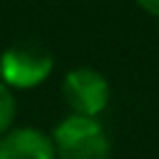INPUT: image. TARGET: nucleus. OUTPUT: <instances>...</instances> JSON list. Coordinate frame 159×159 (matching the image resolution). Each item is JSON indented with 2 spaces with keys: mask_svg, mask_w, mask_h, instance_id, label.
Returning <instances> with one entry per match:
<instances>
[{
  "mask_svg": "<svg viewBox=\"0 0 159 159\" xmlns=\"http://www.w3.org/2000/svg\"><path fill=\"white\" fill-rule=\"evenodd\" d=\"M0 159H56V150L45 131L19 126L0 138Z\"/></svg>",
  "mask_w": 159,
  "mask_h": 159,
  "instance_id": "nucleus-4",
  "label": "nucleus"
},
{
  "mask_svg": "<svg viewBox=\"0 0 159 159\" xmlns=\"http://www.w3.org/2000/svg\"><path fill=\"white\" fill-rule=\"evenodd\" d=\"M136 2H138V7H143L148 14H152V16L159 19V0H136Z\"/></svg>",
  "mask_w": 159,
  "mask_h": 159,
  "instance_id": "nucleus-6",
  "label": "nucleus"
},
{
  "mask_svg": "<svg viewBox=\"0 0 159 159\" xmlns=\"http://www.w3.org/2000/svg\"><path fill=\"white\" fill-rule=\"evenodd\" d=\"M54 70V56L38 42H16L0 56V82L10 89L40 87Z\"/></svg>",
  "mask_w": 159,
  "mask_h": 159,
  "instance_id": "nucleus-2",
  "label": "nucleus"
},
{
  "mask_svg": "<svg viewBox=\"0 0 159 159\" xmlns=\"http://www.w3.org/2000/svg\"><path fill=\"white\" fill-rule=\"evenodd\" d=\"M14 117H16V98L10 87L5 82H0V138L7 131H12Z\"/></svg>",
  "mask_w": 159,
  "mask_h": 159,
  "instance_id": "nucleus-5",
  "label": "nucleus"
},
{
  "mask_svg": "<svg viewBox=\"0 0 159 159\" xmlns=\"http://www.w3.org/2000/svg\"><path fill=\"white\" fill-rule=\"evenodd\" d=\"M52 143L56 159H112V145L98 117H63L52 134Z\"/></svg>",
  "mask_w": 159,
  "mask_h": 159,
  "instance_id": "nucleus-1",
  "label": "nucleus"
},
{
  "mask_svg": "<svg viewBox=\"0 0 159 159\" xmlns=\"http://www.w3.org/2000/svg\"><path fill=\"white\" fill-rule=\"evenodd\" d=\"M61 91L73 115H82V117H98L110 101V84L105 75L87 66L66 73Z\"/></svg>",
  "mask_w": 159,
  "mask_h": 159,
  "instance_id": "nucleus-3",
  "label": "nucleus"
}]
</instances>
